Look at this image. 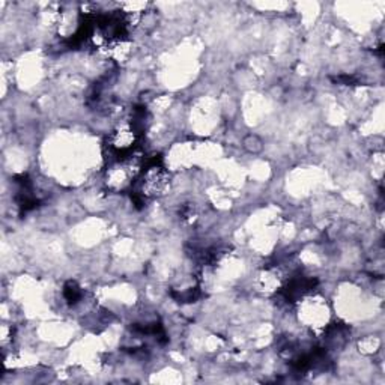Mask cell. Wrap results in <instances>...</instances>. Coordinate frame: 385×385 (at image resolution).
Wrapping results in <instances>:
<instances>
[{
	"mask_svg": "<svg viewBox=\"0 0 385 385\" xmlns=\"http://www.w3.org/2000/svg\"><path fill=\"white\" fill-rule=\"evenodd\" d=\"M242 146H244L246 150H248L250 154H259V152H262L263 149V141L256 134H248L247 137H244V140H242Z\"/></svg>",
	"mask_w": 385,
	"mask_h": 385,
	"instance_id": "cell-2",
	"label": "cell"
},
{
	"mask_svg": "<svg viewBox=\"0 0 385 385\" xmlns=\"http://www.w3.org/2000/svg\"><path fill=\"white\" fill-rule=\"evenodd\" d=\"M170 190V175L157 161L140 170L137 176V192L141 200L160 199Z\"/></svg>",
	"mask_w": 385,
	"mask_h": 385,
	"instance_id": "cell-1",
	"label": "cell"
}]
</instances>
